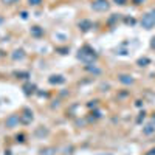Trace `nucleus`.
<instances>
[{"instance_id":"17","label":"nucleus","mask_w":155,"mask_h":155,"mask_svg":"<svg viewBox=\"0 0 155 155\" xmlns=\"http://www.w3.org/2000/svg\"><path fill=\"white\" fill-rule=\"evenodd\" d=\"M16 140H17V141H20V143H22V141H23V135H17V137H16Z\"/></svg>"},{"instance_id":"19","label":"nucleus","mask_w":155,"mask_h":155,"mask_svg":"<svg viewBox=\"0 0 155 155\" xmlns=\"http://www.w3.org/2000/svg\"><path fill=\"white\" fill-rule=\"evenodd\" d=\"M150 47L155 48V37H152V42H150Z\"/></svg>"},{"instance_id":"20","label":"nucleus","mask_w":155,"mask_h":155,"mask_svg":"<svg viewBox=\"0 0 155 155\" xmlns=\"http://www.w3.org/2000/svg\"><path fill=\"white\" fill-rule=\"evenodd\" d=\"M147 155H155V149H152V150H150V152H149Z\"/></svg>"},{"instance_id":"7","label":"nucleus","mask_w":155,"mask_h":155,"mask_svg":"<svg viewBox=\"0 0 155 155\" xmlns=\"http://www.w3.org/2000/svg\"><path fill=\"white\" fill-rule=\"evenodd\" d=\"M120 82L130 85V84H134V79H132L130 76H127V74H121V76H120Z\"/></svg>"},{"instance_id":"18","label":"nucleus","mask_w":155,"mask_h":155,"mask_svg":"<svg viewBox=\"0 0 155 155\" xmlns=\"http://www.w3.org/2000/svg\"><path fill=\"white\" fill-rule=\"evenodd\" d=\"M132 2H134L135 5H140V3H143V2H144V0H132Z\"/></svg>"},{"instance_id":"6","label":"nucleus","mask_w":155,"mask_h":155,"mask_svg":"<svg viewBox=\"0 0 155 155\" xmlns=\"http://www.w3.org/2000/svg\"><path fill=\"white\" fill-rule=\"evenodd\" d=\"M79 28H81L82 31L92 30V28H93V22H92V20H88V19H84V20L79 22Z\"/></svg>"},{"instance_id":"8","label":"nucleus","mask_w":155,"mask_h":155,"mask_svg":"<svg viewBox=\"0 0 155 155\" xmlns=\"http://www.w3.org/2000/svg\"><path fill=\"white\" fill-rule=\"evenodd\" d=\"M50 82L51 84H62V82H65V78H64V76H51Z\"/></svg>"},{"instance_id":"5","label":"nucleus","mask_w":155,"mask_h":155,"mask_svg":"<svg viewBox=\"0 0 155 155\" xmlns=\"http://www.w3.org/2000/svg\"><path fill=\"white\" fill-rule=\"evenodd\" d=\"M31 121H33V112H31V110H28V109H25V110H23V113L20 115V123L28 124V123H31Z\"/></svg>"},{"instance_id":"13","label":"nucleus","mask_w":155,"mask_h":155,"mask_svg":"<svg viewBox=\"0 0 155 155\" xmlns=\"http://www.w3.org/2000/svg\"><path fill=\"white\" fill-rule=\"evenodd\" d=\"M28 3L31 6H39V5H42V0H28Z\"/></svg>"},{"instance_id":"1","label":"nucleus","mask_w":155,"mask_h":155,"mask_svg":"<svg viewBox=\"0 0 155 155\" xmlns=\"http://www.w3.org/2000/svg\"><path fill=\"white\" fill-rule=\"evenodd\" d=\"M78 59H81L82 62H85L88 65V64H92L98 59V54H96V51L93 48H90L88 45H84L79 50V53H78Z\"/></svg>"},{"instance_id":"9","label":"nucleus","mask_w":155,"mask_h":155,"mask_svg":"<svg viewBox=\"0 0 155 155\" xmlns=\"http://www.w3.org/2000/svg\"><path fill=\"white\" fill-rule=\"evenodd\" d=\"M23 58H25L23 50H16V51H14V54H12V59H14V61H17V59H23Z\"/></svg>"},{"instance_id":"10","label":"nucleus","mask_w":155,"mask_h":155,"mask_svg":"<svg viewBox=\"0 0 155 155\" xmlns=\"http://www.w3.org/2000/svg\"><path fill=\"white\" fill-rule=\"evenodd\" d=\"M85 70H87V71H90V73H95V74H99V73H101V70H99V68H96L95 65L92 67V64L85 65Z\"/></svg>"},{"instance_id":"3","label":"nucleus","mask_w":155,"mask_h":155,"mask_svg":"<svg viewBox=\"0 0 155 155\" xmlns=\"http://www.w3.org/2000/svg\"><path fill=\"white\" fill-rule=\"evenodd\" d=\"M109 6L110 5H109L107 0H95L92 3V9H95V11H107Z\"/></svg>"},{"instance_id":"4","label":"nucleus","mask_w":155,"mask_h":155,"mask_svg":"<svg viewBox=\"0 0 155 155\" xmlns=\"http://www.w3.org/2000/svg\"><path fill=\"white\" fill-rule=\"evenodd\" d=\"M20 123V115H9V118H6V127L12 129Z\"/></svg>"},{"instance_id":"2","label":"nucleus","mask_w":155,"mask_h":155,"mask_svg":"<svg viewBox=\"0 0 155 155\" xmlns=\"http://www.w3.org/2000/svg\"><path fill=\"white\" fill-rule=\"evenodd\" d=\"M141 25H143V28L146 30H150L155 27V9L146 12V14L141 17Z\"/></svg>"},{"instance_id":"11","label":"nucleus","mask_w":155,"mask_h":155,"mask_svg":"<svg viewBox=\"0 0 155 155\" xmlns=\"http://www.w3.org/2000/svg\"><path fill=\"white\" fill-rule=\"evenodd\" d=\"M153 132H155V127H153L152 124H147V126L143 129V134H144V135H150V134H153Z\"/></svg>"},{"instance_id":"12","label":"nucleus","mask_w":155,"mask_h":155,"mask_svg":"<svg viewBox=\"0 0 155 155\" xmlns=\"http://www.w3.org/2000/svg\"><path fill=\"white\" fill-rule=\"evenodd\" d=\"M31 33H33V34H34V36H41V34H42V33H44V31H42V30H41V28H39V27H34V28H33V30H31Z\"/></svg>"},{"instance_id":"14","label":"nucleus","mask_w":155,"mask_h":155,"mask_svg":"<svg viewBox=\"0 0 155 155\" xmlns=\"http://www.w3.org/2000/svg\"><path fill=\"white\" fill-rule=\"evenodd\" d=\"M19 0H2V3L3 5H14V3H17Z\"/></svg>"},{"instance_id":"15","label":"nucleus","mask_w":155,"mask_h":155,"mask_svg":"<svg viewBox=\"0 0 155 155\" xmlns=\"http://www.w3.org/2000/svg\"><path fill=\"white\" fill-rule=\"evenodd\" d=\"M144 64H149V59H147V58H144V59H138V65L143 67Z\"/></svg>"},{"instance_id":"16","label":"nucleus","mask_w":155,"mask_h":155,"mask_svg":"<svg viewBox=\"0 0 155 155\" xmlns=\"http://www.w3.org/2000/svg\"><path fill=\"white\" fill-rule=\"evenodd\" d=\"M126 2H127V0H115L116 5H126Z\"/></svg>"}]
</instances>
